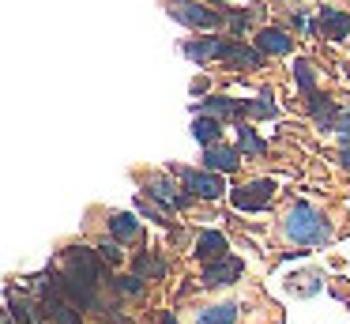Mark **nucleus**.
Returning a JSON list of instances; mask_svg holds the SVG:
<instances>
[{
  "mask_svg": "<svg viewBox=\"0 0 350 324\" xmlns=\"http://www.w3.org/2000/svg\"><path fill=\"white\" fill-rule=\"evenodd\" d=\"M196 256H200V260H207V264L222 260V256H226V238H222L219 230H204L196 238Z\"/></svg>",
  "mask_w": 350,
  "mask_h": 324,
  "instance_id": "11",
  "label": "nucleus"
},
{
  "mask_svg": "<svg viewBox=\"0 0 350 324\" xmlns=\"http://www.w3.org/2000/svg\"><path fill=\"white\" fill-rule=\"evenodd\" d=\"M181 177H185L189 196H200V200H219L222 188H226V185H222V177H219V173H211V170H204V173H200V170H185Z\"/></svg>",
  "mask_w": 350,
  "mask_h": 324,
  "instance_id": "4",
  "label": "nucleus"
},
{
  "mask_svg": "<svg viewBox=\"0 0 350 324\" xmlns=\"http://www.w3.org/2000/svg\"><path fill=\"white\" fill-rule=\"evenodd\" d=\"M290 45H294V38H290L286 30H279V27H264V30L256 34V49H260V53H271V57L290 53Z\"/></svg>",
  "mask_w": 350,
  "mask_h": 324,
  "instance_id": "10",
  "label": "nucleus"
},
{
  "mask_svg": "<svg viewBox=\"0 0 350 324\" xmlns=\"http://www.w3.org/2000/svg\"><path fill=\"white\" fill-rule=\"evenodd\" d=\"M275 196V181H249V185L234 188V208L237 211H264Z\"/></svg>",
  "mask_w": 350,
  "mask_h": 324,
  "instance_id": "3",
  "label": "nucleus"
},
{
  "mask_svg": "<svg viewBox=\"0 0 350 324\" xmlns=\"http://www.w3.org/2000/svg\"><path fill=\"white\" fill-rule=\"evenodd\" d=\"M113 286L121 294H129V298H139V294H144V279H139V275H117Z\"/></svg>",
  "mask_w": 350,
  "mask_h": 324,
  "instance_id": "23",
  "label": "nucleus"
},
{
  "mask_svg": "<svg viewBox=\"0 0 350 324\" xmlns=\"http://www.w3.org/2000/svg\"><path fill=\"white\" fill-rule=\"evenodd\" d=\"M234 321H237V306H234V301H219V306L200 309V321L196 324H234Z\"/></svg>",
  "mask_w": 350,
  "mask_h": 324,
  "instance_id": "15",
  "label": "nucleus"
},
{
  "mask_svg": "<svg viewBox=\"0 0 350 324\" xmlns=\"http://www.w3.org/2000/svg\"><path fill=\"white\" fill-rule=\"evenodd\" d=\"M282 226H286V238L297 241V245H327V241H332V226H327V219L320 215L309 200L290 203Z\"/></svg>",
  "mask_w": 350,
  "mask_h": 324,
  "instance_id": "1",
  "label": "nucleus"
},
{
  "mask_svg": "<svg viewBox=\"0 0 350 324\" xmlns=\"http://www.w3.org/2000/svg\"><path fill=\"white\" fill-rule=\"evenodd\" d=\"M147 196L151 200H159V203H166V208H185V203L192 200V196H185V192H177V185L174 181H166V177H154L151 185H147Z\"/></svg>",
  "mask_w": 350,
  "mask_h": 324,
  "instance_id": "9",
  "label": "nucleus"
},
{
  "mask_svg": "<svg viewBox=\"0 0 350 324\" xmlns=\"http://www.w3.org/2000/svg\"><path fill=\"white\" fill-rule=\"evenodd\" d=\"M335 132L350 136V113H339V121H335Z\"/></svg>",
  "mask_w": 350,
  "mask_h": 324,
  "instance_id": "27",
  "label": "nucleus"
},
{
  "mask_svg": "<svg viewBox=\"0 0 350 324\" xmlns=\"http://www.w3.org/2000/svg\"><path fill=\"white\" fill-rule=\"evenodd\" d=\"M245 113H249V117H275V102H271V95H256V98H249V102H245Z\"/></svg>",
  "mask_w": 350,
  "mask_h": 324,
  "instance_id": "20",
  "label": "nucleus"
},
{
  "mask_svg": "<svg viewBox=\"0 0 350 324\" xmlns=\"http://www.w3.org/2000/svg\"><path fill=\"white\" fill-rule=\"evenodd\" d=\"M226 53V42L222 38H200V42H185V57L189 60H211V57H222Z\"/></svg>",
  "mask_w": 350,
  "mask_h": 324,
  "instance_id": "12",
  "label": "nucleus"
},
{
  "mask_svg": "<svg viewBox=\"0 0 350 324\" xmlns=\"http://www.w3.org/2000/svg\"><path fill=\"white\" fill-rule=\"evenodd\" d=\"M136 211H139V215H147V219H154V223H166V219H162V208H154L151 200H139V196H136Z\"/></svg>",
  "mask_w": 350,
  "mask_h": 324,
  "instance_id": "25",
  "label": "nucleus"
},
{
  "mask_svg": "<svg viewBox=\"0 0 350 324\" xmlns=\"http://www.w3.org/2000/svg\"><path fill=\"white\" fill-rule=\"evenodd\" d=\"M204 166L211 173H234L237 166H241V147H207L204 151Z\"/></svg>",
  "mask_w": 350,
  "mask_h": 324,
  "instance_id": "6",
  "label": "nucleus"
},
{
  "mask_svg": "<svg viewBox=\"0 0 350 324\" xmlns=\"http://www.w3.org/2000/svg\"><path fill=\"white\" fill-rule=\"evenodd\" d=\"M312 117H317V125H320V128H335L339 113H335V105L327 102V98H317V102H312Z\"/></svg>",
  "mask_w": 350,
  "mask_h": 324,
  "instance_id": "21",
  "label": "nucleus"
},
{
  "mask_svg": "<svg viewBox=\"0 0 350 324\" xmlns=\"http://www.w3.org/2000/svg\"><path fill=\"white\" fill-rule=\"evenodd\" d=\"M8 316L19 324H34V313H31V301L16 298V294H8Z\"/></svg>",
  "mask_w": 350,
  "mask_h": 324,
  "instance_id": "22",
  "label": "nucleus"
},
{
  "mask_svg": "<svg viewBox=\"0 0 350 324\" xmlns=\"http://www.w3.org/2000/svg\"><path fill=\"white\" fill-rule=\"evenodd\" d=\"M109 230H113V238L132 241V238H139V219H132V215H124V211H117V215H109Z\"/></svg>",
  "mask_w": 350,
  "mask_h": 324,
  "instance_id": "16",
  "label": "nucleus"
},
{
  "mask_svg": "<svg viewBox=\"0 0 350 324\" xmlns=\"http://www.w3.org/2000/svg\"><path fill=\"white\" fill-rule=\"evenodd\" d=\"M222 60H226L230 68H241V72H249V68H260L264 53H260V49H252V45L230 42V45H226V53H222Z\"/></svg>",
  "mask_w": 350,
  "mask_h": 324,
  "instance_id": "8",
  "label": "nucleus"
},
{
  "mask_svg": "<svg viewBox=\"0 0 350 324\" xmlns=\"http://www.w3.org/2000/svg\"><path fill=\"white\" fill-rule=\"evenodd\" d=\"M294 75H297V87L305 90V98H309V102H317V75H312V64L309 60H297L294 64Z\"/></svg>",
  "mask_w": 350,
  "mask_h": 324,
  "instance_id": "18",
  "label": "nucleus"
},
{
  "mask_svg": "<svg viewBox=\"0 0 350 324\" xmlns=\"http://www.w3.org/2000/svg\"><path fill=\"white\" fill-rule=\"evenodd\" d=\"M237 140H241V155H264L267 151V143L260 140L249 125H237Z\"/></svg>",
  "mask_w": 350,
  "mask_h": 324,
  "instance_id": "19",
  "label": "nucleus"
},
{
  "mask_svg": "<svg viewBox=\"0 0 350 324\" xmlns=\"http://www.w3.org/2000/svg\"><path fill=\"white\" fill-rule=\"evenodd\" d=\"M226 23L237 30V34H241V30H245V23H249V15H226Z\"/></svg>",
  "mask_w": 350,
  "mask_h": 324,
  "instance_id": "26",
  "label": "nucleus"
},
{
  "mask_svg": "<svg viewBox=\"0 0 350 324\" xmlns=\"http://www.w3.org/2000/svg\"><path fill=\"white\" fill-rule=\"evenodd\" d=\"M237 275H241V260L222 256V260L207 264V268L200 271V283H204V286H226V283H234Z\"/></svg>",
  "mask_w": 350,
  "mask_h": 324,
  "instance_id": "5",
  "label": "nucleus"
},
{
  "mask_svg": "<svg viewBox=\"0 0 350 324\" xmlns=\"http://www.w3.org/2000/svg\"><path fill=\"white\" fill-rule=\"evenodd\" d=\"M339 158H342V166H350V147H342V155H339Z\"/></svg>",
  "mask_w": 350,
  "mask_h": 324,
  "instance_id": "28",
  "label": "nucleus"
},
{
  "mask_svg": "<svg viewBox=\"0 0 350 324\" xmlns=\"http://www.w3.org/2000/svg\"><path fill=\"white\" fill-rule=\"evenodd\" d=\"M98 256L106 264H121V245H117V241H102L98 245Z\"/></svg>",
  "mask_w": 350,
  "mask_h": 324,
  "instance_id": "24",
  "label": "nucleus"
},
{
  "mask_svg": "<svg viewBox=\"0 0 350 324\" xmlns=\"http://www.w3.org/2000/svg\"><path fill=\"white\" fill-rule=\"evenodd\" d=\"M320 34L339 42V38H350V15L339 12V8H320Z\"/></svg>",
  "mask_w": 350,
  "mask_h": 324,
  "instance_id": "7",
  "label": "nucleus"
},
{
  "mask_svg": "<svg viewBox=\"0 0 350 324\" xmlns=\"http://www.w3.org/2000/svg\"><path fill=\"white\" fill-rule=\"evenodd\" d=\"M166 12L174 15L177 23H185V27H204V30H211V27H219V23H222L219 12L196 4V0H166Z\"/></svg>",
  "mask_w": 350,
  "mask_h": 324,
  "instance_id": "2",
  "label": "nucleus"
},
{
  "mask_svg": "<svg viewBox=\"0 0 350 324\" xmlns=\"http://www.w3.org/2000/svg\"><path fill=\"white\" fill-rule=\"evenodd\" d=\"M192 136H196L204 147H219V136H222L219 117H204V113H200V117L192 121Z\"/></svg>",
  "mask_w": 350,
  "mask_h": 324,
  "instance_id": "14",
  "label": "nucleus"
},
{
  "mask_svg": "<svg viewBox=\"0 0 350 324\" xmlns=\"http://www.w3.org/2000/svg\"><path fill=\"white\" fill-rule=\"evenodd\" d=\"M200 113H204V117H241L245 102H234V98H204V102H200Z\"/></svg>",
  "mask_w": 350,
  "mask_h": 324,
  "instance_id": "13",
  "label": "nucleus"
},
{
  "mask_svg": "<svg viewBox=\"0 0 350 324\" xmlns=\"http://www.w3.org/2000/svg\"><path fill=\"white\" fill-rule=\"evenodd\" d=\"M132 268H136L139 279H162L166 275V264H162L159 256H151V253H139L136 260H132Z\"/></svg>",
  "mask_w": 350,
  "mask_h": 324,
  "instance_id": "17",
  "label": "nucleus"
}]
</instances>
